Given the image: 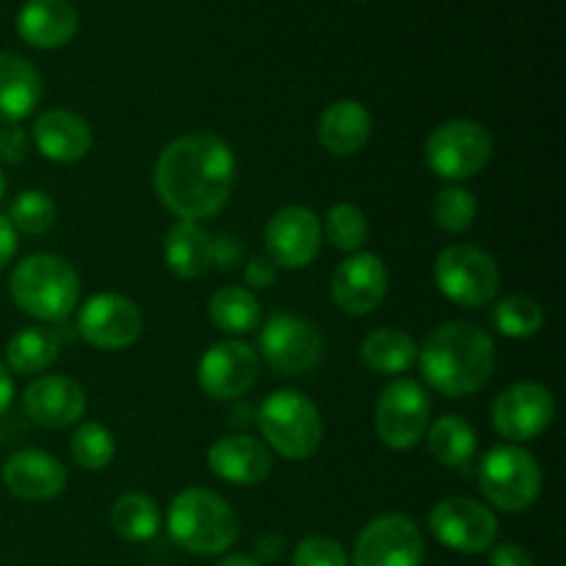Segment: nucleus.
Listing matches in <instances>:
<instances>
[{
	"label": "nucleus",
	"instance_id": "nucleus-20",
	"mask_svg": "<svg viewBox=\"0 0 566 566\" xmlns=\"http://www.w3.org/2000/svg\"><path fill=\"white\" fill-rule=\"evenodd\" d=\"M208 468L232 486H258L271 473V451L249 434H227L210 446Z\"/></svg>",
	"mask_w": 566,
	"mask_h": 566
},
{
	"label": "nucleus",
	"instance_id": "nucleus-23",
	"mask_svg": "<svg viewBox=\"0 0 566 566\" xmlns=\"http://www.w3.org/2000/svg\"><path fill=\"white\" fill-rule=\"evenodd\" d=\"M374 136V116L359 99H335L318 119V142L326 153L348 158L368 147Z\"/></svg>",
	"mask_w": 566,
	"mask_h": 566
},
{
	"label": "nucleus",
	"instance_id": "nucleus-42",
	"mask_svg": "<svg viewBox=\"0 0 566 566\" xmlns=\"http://www.w3.org/2000/svg\"><path fill=\"white\" fill-rule=\"evenodd\" d=\"M17 254V230L6 216H0V271L14 260Z\"/></svg>",
	"mask_w": 566,
	"mask_h": 566
},
{
	"label": "nucleus",
	"instance_id": "nucleus-1",
	"mask_svg": "<svg viewBox=\"0 0 566 566\" xmlns=\"http://www.w3.org/2000/svg\"><path fill=\"white\" fill-rule=\"evenodd\" d=\"M235 155L221 136L188 133L166 144L155 164V191L182 221L213 219L230 202Z\"/></svg>",
	"mask_w": 566,
	"mask_h": 566
},
{
	"label": "nucleus",
	"instance_id": "nucleus-43",
	"mask_svg": "<svg viewBox=\"0 0 566 566\" xmlns=\"http://www.w3.org/2000/svg\"><path fill=\"white\" fill-rule=\"evenodd\" d=\"M14 401V379H11V370L0 363V415L11 407Z\"/></svg>",
	"mask_w": 566,
	"mask_h": 566
},
{
	"label": "nucleus",
	"instance_id": "nucleus-38",
	"mask_svg": "<svg viewBox=\"0 0 566 566\" xmlns=\"http://www.w3.org/2000/svg\"><path fill=\"white\" fill-rule=\"evenodd\" d=\"M490 566H536V562L523 545L501 542V545L490 547Z\"/></svg>",
	"mask_w": 566,
	"mask_h": 566
},
{
	"label": "nucleus",
	"instance_id": "nucleus-25",
	"mask_svg": "<svg viewBox=\"0 0 566 566\" xmlns=\"http://www.w3.org/2000/svg\"><path fill=\"white\" fill-rule=\"evenodd\" d=\"M164 260L180 280H197L213 269V238L199 221H177L164 241Z\"/></svg>",
	"mask_w": 566,
	"mask_h": 566
},
{
	"label": "nucleus",
	"instance_id": "nucleus-32",
	"mask_svg": "<svg viewBox=\"0 0 566 566\" xmlns=\"http://www.w3.org/2000/svg\"><path fill=\"white\" fill-rule=\"evenodd\" d=\"M17 232H25V235H44L50 227L59 219V205L50 197L48 191H39V188H28V191L17 193V199L11 202L9 216Z\"/></svg>",
	"mask_w": 566,
	"mask_h": 566
},
{
	"label": "nucleus",
	"instance_id": "nucleus-41",
	"mask_svg": "<svg viewBox=\"0 0 566 566\" xmlns=\"http://www.w3.org/2000/svg\"><path fill=\"white\" fill-rule=\"evenodd\" d=\"M282 553H285V536L280 531H265L254 539V558L260 564H271V562H280Z\"/></svg>",
	"mask_w": 566,
	"mask_h": 566
},
{
	"label": "nucleus",
	"instance_id": "nucleus-34",
	"mask_svg": "<svg viewBox=\"0 0 566 566\" xmlns=\"http://www.w3.org/2000/svg\"><path fill=\"white\" fill-rule=\"evenodd\" d=\"M475 213H479V202H475L473 191L462 186H446L431 202V219L440 230L446 232H468L475 224Z\"/></svg>",
	"mask_w": 566,
	"mask_h": 566
},
{
	"label": "nucleus",
	"instance_id": "nucleus-9",
	"mask_svg": "<svg viewBox=\"0 0 566 566\" xmlns=\"http://www.w3.org/2000/svg\"><path fill=\"white\" fill-rule=\"evenodd\" d=\"M431 426V398L415 379H396L376 403V434L392 451H409Z\"/></svg>",
	"mask_w": 566,
	"mask_h": 566
},
{
	"label": "nucleus",
	"instance_id": "nucleus-31",
	"mask_svg": "<svg viewBox=\"0 0 566 566\" xmlns=\"http://www.w3.org/2000/svg\"><path fill=\"white\" fill-rule=\"evenodd\" d=\"M492 324L509 340H525L545 326V310L531 296H509L495 304Z\"/></svg>",
	"mask_w": 566,
	"mask_h": 566
},
{
	"label": "nucleus",
	"instance_id": "nucleus-40",
	"mask_svg": "<svg viewBox=\"0 0 566 566\" xmlns=\"http://www.w3.org/2000/svg\"><path fill=\"white\" fill-rule=\"evenodd\" d=\"M243 260V247L238 238L221 235L213 241V269H235Z\"/></svg>",
	"mask_w": 566,
	"mask_h": 566
},
{
	"label": "nucleus",
	"instance_id": "nucleus-3",
	"mask_svg": "<svg viewBox=\"0 0 566 566\" xmlns=\"http://www.w3.org/2000/svg\"><path fill=\"white\" fill-rule=\"evenodd\" d=\"M171 542L191 556H221L241 534L238 514L219 492L191 486L171 501L166 517Z\"/></svg>",
	"mask_w": 566,
	"mask_h": 566
},
{
	"label": "nucleus",
	"instance_id": "nucleus-15",
	"mask_svg": "<svg viewBox=\"0 0 566 566\" xmlns=\"http://www.w3.org/2000/svg\"><path fill=\"white\" fill-rule=\"evenodd\" d=\"M324 247L321 219L310 208L287 205L265 224V258L280 269H307Z\"/></svg>",
	"mask_w": 566,
	"mask_h": 566
},
{
	"label": "nucleus",
	"instance_id": "nucleus-45",
	"mask_svg": "<svg viewBox=\"0 0 566 566\" xmlns=\"http://www.w3.org/2000/svg\"><path fill=\"white\" fill-rule=\"evenodd\" d=\"M219 566H263L254 556H247V553H230L219 562Z\"/></svg>",
	"mask_w": 566,
	"mask_h": 566
},
{
	"label": "nucleus",
	"instance_id": "nucleus-36",
	"mask_svg": "<svg viewBox=\"0 0 566 566\" xmlns=\"http://www.w3.org/2000/svg\"><path fill=\"white\" fill-rule=\"evenodd\" d=\"M293 566H348V553L332 536H307L293 551Z\"/></svg>",
	"mask_w": 566,
	"mask_h": 566
},
{
	"label": "nucleus",
	"instance_id": "nucleus-29",
	"mask_svg": "<svg viewBox=\"0 0 566 566\" xmlns=\"http://www.w3.org/2000/svg\"><path fill=\"white\" fill-rule=\"evenodd\" d=\"M208 318L219 332L232 337H243L258 332L260 326V302L247 287H221L210 296Z\"/></svg>",
	"mask_w": 566,
	"mask_h": 566
},
{
	"label": "nucleus",
	"instance_id": "nucleus-30",
	"mask_svg": "<svg viewBox=\"0 0 566 566\" xmlns=\"http://www.w3.org/2000/svg\"><path fill=\"white\" fill-rule=\"evenodd\" d=\"M164 517H160L158 503L153 501L144 492H127L119 495L111 506V528L116 531V536H122L125 542H149L158 536Z\"/></svg>",
	"mask_w": 566,
	"mask_h": 566
},
{
	"label": "nucleus",
	"instance_id": "nucleus-35",
	"mask_svg": "<svg viewBox=\"0 0 566 566\" xmlns=\"http://www.w3.org/2000/svg\"><path fill=\"white\" fill-rule=\"evenodd\" d=\"M70 453L83 470H103L114 462V434L103 423H81L70 440Z\"/></svg>",
	"mask_w": 566,
	"mask_h": 566
},
{
	"label": "nucleus",
	"instance_id": "nucleus-16",
	"mask_svg": "<svg viewBox=\"0 0 566 566\" xmlns=\"http://www.w3.org/2000/svg\"><path fill=\"white\" fill-rule=\"evenodd\" d=\"M260 376V359L249 343L221 340L213 343L199 359L197 379L205 396L216 401H238L247 396Z\"/></svg>",
	"mask_w": 566,
	"mask_h": 566
},
{
	"label": "nucleus",
	"instance_id": "nucleus-18",
	"mask_svg": "<svg viewBox=\"0 0 566 566\" xmlns=\"http://www.w3.org/2000/svg\"><path fill=\"white\" fill-rule=\"evenodd\" d=\"M22 409L42 429H70L86 412V392L70 376H39L22 392Z\"/></svg>",
	"mask_w": 566,
	"mask_h": 566
},
{
	"label": "nucleus",
	"instance_id": "nucleus-33",
	"mask_svg": "<svg viewBox=\"0 0 566 566\" xmlns=\"http://www.w3.org/2000/svg\"><path fill=\"white\" fill-rule=\"evenodd\" d=\"M321 230H324L326 241H329L332 247L340 249V252L346 254H357L359 249L365 247V241H368L370 227L357 205L340 202L326 213Z\"/></svg>",
	"mask_w": 566,
	"mask_h": 566
},
{
	"label": "nucleus",
	"instance_id": "nucleus-4",
	"mask_svg": "<svg viewBox=\"0 0 566 566\" xmlns=\"http://www.w3.org/2000/svg\"><path fill=\"white\" fill-rule=\"evenodd\" d=\"M9 293L22 313L39 321H64L77 307L81 276L66 258L31 254L11 271Z\"/></svg>",
	"mask_w": 566,
	"mask_h": 566
},
{
	"label": "nucleus",
	"instance_id": "nucleus-5",
	"mask_svg": "<svg viewBox=\"0 0 566 566\" xmlns=\"http://www.w3.org/2000/svg\"><path fill=\"white\" fill-rule=\"evenodd\" d=\"M260 434L280 457L302 462L318 453L324 442V420L318 407L298 390H276L258 409Z\"/></svg>",
	"mask_w": 566,
	"mask_h": 566
},
{
	"label": "nucleus",
	"instance_id": "nucleus-44",
	"mask_svg": "<svg viewBox=\"0 0 566 566\" xmlns=\"http://www.w3.org/2000/svg\"><path fill=\"white\" fill-rule=\"evenodd\" d=\"M252 418H258V409H252V407H249V403H238L235 401V407H232L230 420H227V423L235 426V429H243V426H252L254 423Z\"/></svg>",
	"mask_w": 566,
	"mask_h": 566
},
{
	"label": "nucleus",
	"instance_id": "nucleus-13",
	"mask_svg": "<svg viewBox=\"0 0 566 566\" xmlns=\"http://www.w3.org/2000/svg\"><path fill=\"white\" fill-rule=\"evenodd\" d=\"M77 335L99 352H122L144 332V313L125 293H97L77 313Z\"/></svg>",
	"mask_w": 566,
	"mask_h": 566
},
{
	"label": "nucleus",
	"instance_id": "nucleus-37",
	"mask_svg": "<svg viewBox=\"0 0 566 566\" xmlns=\"http://www.w3.org/2000/svg\"><path fill=\"white\" fill-rule=\"evenodd\" d=\"M28 147H31V138H28V133L20 125L0 127V160L22 164L28 158Z\"/></svg>",
	"mask_w": 566,
	"mask_h": 566
},
{
	"label": "nucleus",
	"instance_id": "nucleus-7",
	"mask_svg": "<svg viewBox=\"0 0 566 566\" xmlns=\"http://www.w3.org/2000/svg\"><path fill=\"white\" fill-rule=\"evenodd\" d=\"M434 282L448 302L459 307H486L501 291V269L495 258L473 243L442 249L434 263Z\"/></svg>",
	"mask_w": 566,
	"mask_h": 566
},
{
	"label": "nucleus",
	"instance_id": "nucleus-19",
	"mask_svg": "<svg viewBox=\"0 0 566 566\" xmlns=\"http://www.w3.org/2000/svg\"><path fill=\"white\" fill-rule=\"evenodd\" d=\"M3 484L20 501H53L66 486V468L48 451L25 448L6 459Z\"/></svg>",
	"mask_w": 566,
	"mask_h": 566
},
{
	"label": "nucleus",
	"instance_id": "nucleus-28",
	"mask_svg": "<svg viewBox=\"0 0 566 566\" xmlns=\"http://www.w3.org/2000/svg\"><path fill=\"white\" fill-rule=\"evenodd\" d=\"M429 437V451L442 468H468L479 448V434H475L473 423L459 415H442L426 431Z\"/></svg>",
	"mask_w": 566,
	"mask_h": 566
},
{
	"label": "nucleus",
	"instance_id": "nucleus-14",
	"mask_svg": "<svg viewBox=\"0 0 566 566\" xmlns=\"http://www.w3.org/2000/svg\"><path fill=\"white\" fill-rule=\"evenodd\" d=\"M426 545L418 525L403 514H381L359 531L354 566H423Z\"/></svg>",
	"mask_w": 566,
	"mask_h": 566
},
{
	"label": "nucleus",
	"instance_id": "nucleus-22",
	"mask_svg": "<svg viewBox=\"0 0 566 566\" xmlns=\"http://www.w3.org/2000/svg\"><path fill=\"white\" fill-rule=\"evenodd\" d=\"M81 17L70 0H28L17 14V33L36 50L64 48L77 33Z\"/></svg>",
	"mask_w": 566,
	"mask_h": 566
},
{
	"label": "nucleus",
	"instance_id": "nucleus-11",
	"mask_svg": "<svg viewBox=\"0 0 566 566\" xmlns=\"http://www.w3.org/2000/svg\"><path fill=\"white\" fill-rule=\"evenodd\" d=\"M434 539L448 551L475 556L495 545L497 517L490 506L473 497H446L429 514Z\"/></svg>",
	"mask_w": 566,
	"mask_h": 566
},
{
	"label": "nucleus",
	"instance_id": "nucleus-39",
	"mask_svg": "<svg viewBox=\"0 0 566 566\" xmlns=\"http://www.w3.org/2000/svg\"><path fill=\"white\" fill-rule=\"evenodd\" d=\"M243 276H247V285L258 287V291H265V287L274 285L276 265L271 263L265 254H258V258L247 260V271H243Z\"/></svg>",
	"mask_w": 566,
	"mask_h": 566
},
{
	"label": "nucleus",
	"instance_id": "nucleus-2",
	"mask_svg": "<svg viewBox=\"0 0 566 566\" xmlns=\"http://www.w3.org/2000/svg\"><path fill=\"white\" fill-rule=\"evenodd\" d=\"M426 385L448 398H468L490 381L495 370V343L470 321H448L418 348Z\"/></svg>",
	"mask_w": 566,
	"mask_h": 566
},
{
	"label": "nucleus",
	"instance_id": "nucleus-24",
	"mask_svg": "<svg viewBox=\"0 0 566 566\" xmlns=\"http://www.w3.org/2000/svg\"><path fill=\"white\" fill-rule=\"evenodd\" d=\"M42 99V75L28 59L0 53V122L20 125Z\"/></svg>",
	"mask_w": 566,
	"mask_h": 566
},
{
	"label": "nucleus",
	"instance_id": "nucleus-26",
	"mask_svg": "<svg viewBox=\"0 0 566 566\" xmlns=\"http://www.w3.org/2000/svg\"><path fill=\"white\" fill-rule=\"evenodd\" d=\"M61 354V335L50 326H22L6 343V368L11 374L33 376L48 370Z\"/></svg>",
	"mask_w": 566,
	"mask_h": 566
},
{
	"label": "nucleus",
	"instance_id": "nucleus-21",
	"mask_svg": "<svg viewBox=\"0 0 566 566\" xmlns=\"http://www.w3.org/2000/svg\"><path fill=\"white\" fill-rule=\"evenodd\" d=\"M33 144L53 164H77L92 149V127L75 111L50 108L33 122Z\"/></svg>",
	"mask_w": 566,
	"mask_h": 566
},
{
	"label": "nucleus",
	"instance_id": "nucleus-8",
	"mask_svg": "<svg viewBox=\"0 0 566 566\" xmlns=\"http://www.w3.org/2000/svg\"><path fill=\"white\" fill-rule=\"evenodd\" d=\"M492 158V136L481 122L451 119L442 122L426 138V164L442 180L453 186L479 175Z\"/></svg>",
	"mask_w": 566,
	"mask_h": 566
},
{
	"label": "nucleus",
	"instance_id": "nucleus-6",
	"mask_svg": "<svg viewBox=\"0 0 566 566\" xmlns=\"http://www.w3.org/2000/svg\"><path fill=\"white\" fill-rule=\"evenodd\" d=\"M479 486L492 506L506 514H520L539 497L542 468L523 446H495L481 459Z\"/></svg>",
	"mask_w": 566,
	"mask_h": 566
},
{
	"label": "nucleus",
	"instance_id": "nucleus-27",
	"mask_svg": "<svg viewBox=\"0 0 566 566\" xmlns=\"http://www.w3.org/2000/svg\"><path fill=\"white\" fill-rule=\"evenodd\" d=\"M359 359L379 376H401L418 359V343L407 332L381 326L365 337L359 346Z\"/></svg>",
	"mask_w": 566,
	"mask_h": 566
},
{
	"label": "nucleus",
	"instance_id": "nucleus-12",
	"mask_svg": "<svg viewBox=\"0 0 566 566\" xmlns=\"http://www.w3.org/2000/svg\"><path fill=\"white\" fill-rule=\"evenodd\" d=\"M553 418H556V401L539 381H517L492 403V429L512 446H523L545 434Z\"/></svg>",
	"mask_w": 566,
	"mask_h": 566
},
{
	"label": "nucleus",
	"instance_id": "nucleus-46",
	"mask_svg": "<svg viewBox=\"0 0 566 566\" xmlns=\"http://www.w3.org/2000/svg\"><path fill=\"white\" fill-rule=\"evenodd\" d=\"M3 193H6V177L3 171H0V199H3Z\"/></svg>",
	"mask_w": 566,
	"mask_h": 566
},
{
	"label": "nucleus",
	"instance_id": "nucleus-17",
	"mask_svg": "<svg viewBox=\"0 0 566 566\" xmlns=\"http://www.w3.org/2000/svg\"><path fill=\"white\" fill-rule=\"evenodd\" d=\"M390 276L379 254L357 252L332 274V298L346 315H370L387 296Z\"/></svg>",
	"mask_w": 566,
	"mask_h": 566
},
{
	"label": "nucleus",
	"instance_id": "nucleus-10",
	"mask_svg": "<svg viewBox=\"0 0 566 566\" xmlns=\"http://www.w3.org/2000/svg\"><path fill=\"white\" fill-rule=\"evenodd\" d=\"M260 354L276 374H307L324 357V337L318 326L302 315L271 313L260 329Z\"/></svg>",
	"mask_w": 566,
	"mask_h": 566
}]
</instances>
